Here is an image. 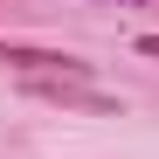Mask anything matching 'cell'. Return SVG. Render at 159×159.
Listing matches in <instances>:
<instances>
[{
	"mask_svg": "<svg viewBox=\"0 0 159 159\" xmlns=\"http://www.w3.org/2000/svg\"><path fill=\"white\" fill-rule=\"evenodd\" d=\"M139 48H145V56H159V35H145V42H139Z\"/></svg>",
	"mask_w": 159,
	"mask_h": 159,
	"instance_id": "1",
	"label": "cell"
},
{
	"mask_svg": "<svg viewBox=\"0 0 159 159\" xmlns=\"http://www.w3.org/2000/svg\"><path fill=\"white\" fill-rule=\"evenodd\" d=\"M139 7H159V0H139Z\"/></svg>",
	"mask_w": 159,
	"mask_h": 159,
	"instance_id": "2",
	"label": "cell"
}]
</instances>
